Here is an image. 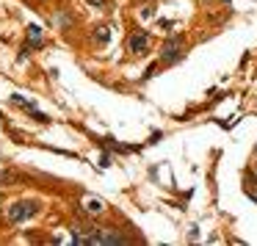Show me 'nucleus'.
Masks as SVG:
<instances>
[{"label":"nucleus","instance_id":"obj_1","mask_svg":"<svg viewBox=\"0 0 257 246\" xmlns=\"http://www.w3.org/2000/svg\"><path fill=\"white\" fill-rule=\"evenodd\" d=\"M36 213H39V202H34V199H20L12 207H6V218L12 224H23L31 216H36Z\"/></svg>","mask_w":257,"mask_h":246},{"label":"nucleus","instance_id":"obj_2","mask_svg":"<svg viewBox=\"0 0 257 246\" xmlns=\"http://www.w3.org/2000/svg\"><path fill=\"white\" fill-rule=\"evenodd\" d=\"M127 47L133 53H147V50H150V36H147L144 31H139V34H133L127 39Z\"/></svg>","mask_w":257,"mask_h":246},{"label":"nucleus","instance_id":"obj_3","mask_svg":"<svg viewBox=\"0 0 257 246\" xmlns=\"http://www.w3.org/2000/svg\"><path fill=\"white\" fill-rule=\"evenodd\" d=\"M80 205H83V210L91 213V216H100V213L105 210V202L97 199V196H83V199H80Z\"/></svg>","mask_w":257,"mask_h":246},{"label":"nucleus","instance_id":"obj_4","mask_svg":"<svg viewBox=\"0 0 257 246\" xmlns=\"http://www.w3.org/2000/svg\"><path fill=\"white\" fill-rule=\"evenodd\" d=\"M180 50H183V45H180L177 39L166 42V45H163V58H166V61H174V58H180Z\"/></svg>","mask_w":257,"mask_h":246},{"label":"nucleus","instance_id":"obj_5","mask_svg":"<svg viewBox=\"0 0 257 246\" xmlns=\"http://www.w3.org/2000/svg\"><path fill=\"white\" fill-rule=\"evenodd\" d=\"M111 34H113L111 25H105V23L97 25V28H94V42H97V45H105V42H111Z\"/></svg>","mask_w":257,"mask_h":246},{"label":"nucleus","instance_id":"obj_6","mask_svg":"<svg viewBox=\"0 0 257 246\" xmlns=\"http://www.w3.org/2000/svg\"><path fill=\"white\" fill-rule=\"evenodd\" d=\"M42 42H45L42 28H39V25H31V28H28V45H31V47H39Z\"/></svg>","mask_w":257,"mask_h":246},{"label":"nucleus","instance_id":"obj_7","mask_svg":"<svg viewBox=\"0 0 257 246\" xmlns=\"http://www.w3.org/2000/svg\"><path fill=\"white\" fill-rule=\"evenodd\" d=\"M89 6H94V9H108L111 6V0H86Z\"/></svg>","mask_w":257,"mask_h":246},{"label":"nucleus","instance_id":"obj_8","mask_svg":"<svg viewBox=\"0 0 257 246\" xmlns=\"http://www.w3.org/2000/svg\"><path fill=\"white\" fill-rule=\"evenodd\" d=\"M246 191H249L251 199H257V183H249V185H246Z\"/></svg>","mask_w":257,"mask_h":246},{"label":"nucleus","instance_id":"obj_9","mask_svg":"<svg viewBox=\"0 0 257 246\" xmlns=\"http://www.w3.org/2000/svg\"><path fill=\"white\" fill-rule=\"evenodd\" d=\"M254 172H257V163H254Z\"/></svg>","mask_w":257,"mask_h":246}]
</instances>
